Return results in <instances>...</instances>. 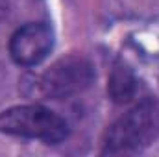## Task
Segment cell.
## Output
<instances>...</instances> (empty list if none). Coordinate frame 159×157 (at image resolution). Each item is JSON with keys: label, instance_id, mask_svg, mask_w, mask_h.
<instances>
[{"label": "cell", "instance_id": "obj_1", "mask_svg": "<svg viewBox=\"0 0 159 157\" xmlns=\"http://www.w3.org/2000/svg\"><path fill=\"white\" fill-rule=\"evenodd\" d=\"M159 135V100L146 96L119 117L104 133L102 155H131L143 152Z\"/></svg>", "mask_w": 159, "mask_h": 157}, {"label": "cell", "instance_id": "obj_2", "mask_svg": "<svg viewBox=\"0 0 159 157\" xmlns=\"http://www.w3.org/2000/svg\"><path fill=\"white\" fill-rule=\"evenodd\" d=\"M0 133L59 144L69 137V124L61 115L39 104L13 105L0 113Z\"/></svg>", "mask_w": 159, "mask_h": 157}, {"label": "cell", "instance_id": "obj_3", "mask_svg": "<svg viewBox=\"0 0 159 157\" xmlns=\"http://www.w3.org/2000/svg\"><path fill=\"white\" fill-rule=\"evenodd\" d=\"M96 78L93 63L83 56H67L56 61L39 78V91L44 98L61 100L83 92Z\"/></svg>", "mask_w": 159, "mask_h": 157}, {"label": "cell", "instance_id": "obj_4", "mask_svg": "<svg viewBox=\"0 0 159 157\" xmlns=\"http://www.w3.org/2000/svg\"><path fill=\"white\" fill-rule=\"evenodd\" d=\"M54 46V32L46 22H26L9 37V56L20 67L39 65Z\"/></svg>", "mask_w": 159, "mask_h": 157}, {"label": "cell", "instance_id": "obj_5", "mask_svg": "<svg viewBox=\"0 0 159 157\" xmlns=\"http://www.w3.org/2000/svg\"><path fill=\"white\" fill-rule=\"evenodd\" d=\"M137 92V78L126 65H115L107 79V94L115 104H129Z\"/></svg>", "mask_w": 159, "mask_h": 157}, {"label": "cell", "instance_id": "obj_6", "mask_svg": "<svg viewBox=\"0 0 159 157\" xmlns=\"http://www.w3.org/2000/svg\"><path fill=\"white\" fill-rule=\"evenodd\" d=\"M7 9H9V4L6 0H0V20L7 15Z\"/></svg>", "mask_w": 159, "mask_h": 157}]
</instances>
